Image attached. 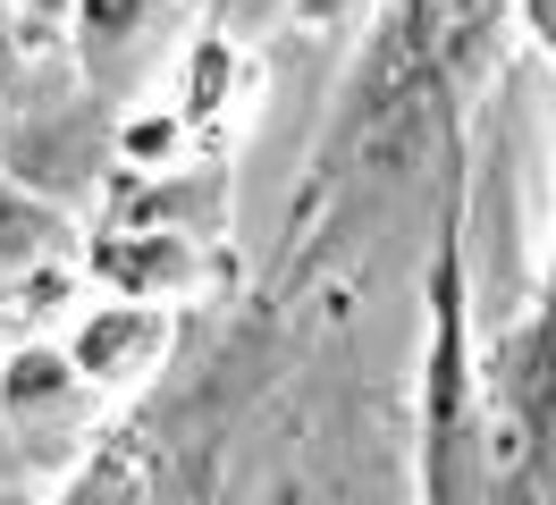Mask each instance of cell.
<instances>
[{
  "label": "cell",
  "instance_id": "6da1fadb",
  "mask_svg": "<svg viewBox=\"0 0 556 505\" xmlns=\"http://www.w3.org/2000/svg\"><path fill=\"white\" fill-rule=\"evenodd\" d=\"M68 370L76 379H127V370L143 363V354H161V312L152 303H76V329H68Z\"/></svg>",
  "mask_w": 556,
  "mask_h": 505
},
{
  "label": "cell",
  "instance_id": "7a4b0ae2",
  "mask_svg": "<svg viewBox=\"0 0 556 505\" xmlns=\"http://www.w3.org/2000/svg\"><path fill=\"white\" fill-rule=\"evenodd\" d=\"M51 253H60V211H51L42 194H26V186L0 177V287L26 278L35 262H51Z\"/></svg>",
  "mask_w": 556,
  "mask_h": 505
},
{
  "label": "cell",
  "instance_id": "3957f363",
  "mask_svg": "<svg viewBox=\"0 0 556 505\" xmlns=\"http://www.w3.org/2000/svg\"><path fill=\"white\" fill-rule=\"evenodd\" d=\"M85 379L68 370L60 345H17V354H0V413H51V404H68Z\"/></svg>",
  "mask_w": 556,
  "mask_h": 505
},
{
  "label": "cell",
  "instance_id": "277c9868",
  "mask_svg": "<svg viewBox=\"0 0 556 505\" xmlns=\"http://www.w3.org/2000/svg\"><path fill=\"white\" fill-rule=\"evenodd\" d=\"M169 143H177L169 118H136V127H127V152H136L143 168H152V161H169Z\"/></svg>",
  "mask_w": 556,
  "mask_h": 505
},
{
  "label": "cell",
  "instance_id": "5b68a950",
  "mask_svg": "<svg viewBox=\"0 0 556 505\" xmlns=\"http://www.w3.org/2000/svg\"><path fill=\"white\" fill-rule=\"evenodd\" d=\"M26 17H76V0H17Z\"/></svg>",
  "mask_w": 556,
  "mask_h": 505
}]
</instances>
